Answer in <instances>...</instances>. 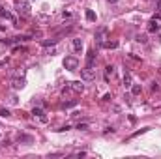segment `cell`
Here are the masks:
<instances>
[{"label": "cell", "mask_w": 161, "mask_h": 159, "mask_svg": "<svg viewBox=\"0 0 161 159\" xmlns=\"http://www.w3.org/2000/svg\"><path fill=\"white\" fill-rule=\"evenodd\" d=\"M107 36H109V28L107 26H99L96 32V41H97V45H103L105 41H107Z\"/></svg>", "instance_id": "6da1fadb"}, {"label": "cell", "mask_w": 161, "mask_h": 159, "mask_svg": "<svg viewBox=\"0 0 161 159\" xmlns=\"http://www.w3.org/2000/svg\"><path fill=\"white\" fill-rule=\"evenodd\" d=\"M81 79L82 81H94L96 79V67L94 66H86L85 70L81 71Z\"/></svg>", "instance_id": "7a4b0ae2"}, {"label": "cell", "mask_w": 161, "mask_h": 159, "mask_svg": "<svg viewBox=\"0 0 161 159\" xmlns=\"http://www.w3.org/2000/svg\"><path fill=\"white\" fill-rule=\"evenodd\" d=\"M64 67L69 71H75L77 67H79V60H77L75 56H66L64 58Z\"/></svg>", "instance_id": "3957f363"}, {"label": "cell", "mask_w": 161, "mask_h": 159, "mask_svg": "<svg viewBox=\"0 0 161 159\" xmlns=\"http://www.w3.org/2000/svg\"><path fill=\"white\" fill-rule=\"evenodd\" d=\"M17 13L23 15V17H30V4L28 2H21L17 6Z\"/></svg>", "instance_id": "277c9868"}, {"label": "cell", "mask_w": 161, "mask_h": 159, "mask_svg": "<svg viewBox=\"0 0 161 159\" xmlns=\"http://www.w3.org/2000/svg\"><path fill=\"white\" fill-rule=\"evenodd\" d=\"M159 21H161V15L154 17L150 23H148V32H157L159 30Z\"/></svg>", "instance_id": "5b68a950"}, {"label": "cell", "mask_w": 161, "mask_h": 159, "mask_svg": "<svg viewBox=\"0 0 161 159\" xmlns=\"http://www.w3.org/2000/svg\"><path fill=\"white\" fill-rule=\"evenodd\" d=\"M24 84H26V81H24L23 77H21V79H19V77H15V79L11 81V86L15 88V90H21V88H24Z\"/></svg>", "instance_id": "8992f818"}, {"label": "cell", "mask_w": 161, "mask_h": 159, "mask_svg": "<svg viewBox=\"0 0 161 159\" xmlns=\"http://www.w3.org/2000/svg\"><path fill=\"white\" fill-rule=\"evenodd\" d=\"M32 114L38 116V118H41V122H47L45 112H43V109H41V107H34V109H32Z\"/></svg>", "instance_id": "52a82bcc"}, {"label": "cell", "mask_w": 161, "mask_h": 159, "mask_svg": "<svg viewBox=\"0 0 161 159\" xmlns=\"http://www.w3.org/2000/svg\"><path fill=\"white\" fill-rule=\"evenodd\" d=\"M26 38H8V39H2L4 45H13V43H19V41H23Z\"/></svg>", "instance_id": "ba28073f"}, {"label": "cell", "mask_w": 161, "mask_h": 159, "mask_svg": "<svg viewBox=\"0 0 161 159\" xmlns=\"http://www.w3.org/2000/svg\"><path fill=\"white\" fill-rule=\"evenodd\" d=\"M94 58H96V51L90 49L88 51V56H86V66H94Z\"/></svg>", "instance_id": "9c48e42d"}, {"label": "cell", "mask_w": 161, "mask_h": 159, "mask_svg": "<svg viewBox=\"0 0 161 159\" xmlns=\"http://www.w3.org/2000/svg\"><path fill=\"white\" fill-rule=\"evenodd\" d=\"M17 141H19V142H26V144H30V142H34V137H30V135H19V137H17Z\"/></svg>", "instance_id": "30bf717a"}, {"label": "cell", "mask_w": 161, "mask_h": 159, "mask_svg": "<svg viewBox=\"0 0 161 159\" xmlns=\"http://www.w3.org/2000/svg\"><path fill=\"white\" fill-rule=\"evenodd\" d=\"M71 90H75V92H82V90H85V84H82L81 81L71 82Z\"/></svg>", "instance_id": "8fae6325"}, {"label": "cell", "mask_w": 161, "mask_h": 159, "mask_svg": "<svg viewBox=\"0 0 161 159\" xmlns=\"http://www.w3.org/2000/svg\"><path fill=\"white\" fill-rule=\"evenodd\" d=\"M113 75H114V66H107V67H105V79L109 81Z\"/></svg>", "instance_id": "7c38bea8"}, {"label": "cell", "mask_w": 161, "mask_h": 159, "mask_svg": "<svg viewBox=\"0 0 161 159\" xmlns=\"http://www.w3.org/2000/svg\"><path fill=\"white\" fill-rule=\"evenodd\" d=\"M101 47H105V49H116V47H118V41H105Z\"/></svg>", "instance_id": "4fadbf2b"}, {"label": "cell", "mask_w": 161, "mask_h": 159, "mask_svg": "<svg viewBox=\"0 0 161 159\" xmlns=\"http://www.w3.org/2000/svg\"><path fill=\"white\" fill-rule=\"evenodd\" d=\"M124 86L125 88H131V73H125L124 75Z\"/></svg>", "instance_id": "5bb4252c"}, {"label": "cell", "mask_w": 161, "mask_h": 159, "mask_svg": "<svg viewBox=\"0 0 161 159\" xmlns=\"http://www.w3.org/2000/svg\"><path fill=\"white\" fill-rule=\"evenodd\" d=\"M41 43H43V47H49V45H56V43H58V38H54V39H43Z\"/></svg>", "instance_id": "9a60e30c"}, {"label": "cell", "mask_w": 161, "mask_h": 159, "mask_svg": "<svg viewBox=\"0 0 161 159\" xmlns=\"http://www.w3.org/2000/svg\"><path fill=\"white\" fill-rule=\"evenodd\" d=\"M141 92H142V86H141V84H135V86H131V94H133V95H139Z\"/></svg>", "instance_id": "2e32d148"}, {"label": "cell", "mask_w": 161, "mask_h": 159, "mask_svg": "<svg viewBox=\"0 0 161 159\" xmlns=\"http://www.w3.org/2000/svg\"><path fill=\"white\" fill-rule=\"evenodd\" d=\"M73 49H75L77 53L82 49V41H81V39H73Z\"/></svg>", "instance_id": "e0dca14e"}, {"label": "cell", "mask_w": 161, "mask_h": 159, "mask_svg": "<svg viewBox=\"0 0 161 159\" xmlns=\"http://www.w3.org/2000/svg\"><path fill=\"white\" fill-rule=\"evenodd\" d=\"M86 19L90 21V23H94V21H96V13L92 10H86Z\"/></svg>", "instance_id": "ac0fdd59"}, {"label": "cell", "mask_w": 161, "mask_h": 159, "mask_svg": "<svg viewBox=\"0 0 161 159\" xmlns=\"http://www.w3.org/2000/svg\"><path fill=\"white\" fill-rule=\"evenodd\" d=\"M0 17H6V19H13V15H11V13H8V11H6L4 8H0Z\"/></svg>", "instance_id": "d6986e66"}, {"label": "cell", "mask_w": 161, "mask_h": 159, "mask_svg": "<svg viewBox=\"0 0 161 159\" xmlns=\"http://www.w3.org/2000/svg\"><path fill=\"white\" fill-rule=\"evenodd\" d=\"M150 127H144V129H141V131H137V133H133L131 135V139H135V137H139V135H142V133H146V131H148Z\"/></svg>", "instance_id": "ffe728a7"}, {"label": "cell", "mask_w": 161, "mask_h": 159, "mask_svg": "<svg viewBox=\"0 0 161 159\" xmlns=\"http://www.w3.org/2000/svg\"><path fill=\"white\" fill-rule=\"evenodd\" d=\"M77 103H79V101H77V99H73V101H68L64 107H66V109H71V107H75V105H77Z\"/></svg>", "instance_id": "44dd1931"}, {"label": "cell", "mask_w": 161, "mask_h": 159, "mask_svg": "<svg viewBox=\"0 0 161 159\" xmlns=\"http://www.w3.org/2000/svg\"><path fill=\"white\" fill-rule=\"evenodd\" d=\"M137 41H139V43H146V36H144V34H139V36H137Z\"/></svg>", "instance_id": "7402d4cb"}, {"label": "cell", "mask_w": 161, "mask_h": 159, "mask_svg": "<svg viewBox=\"0 0 161 159\" xmlns=\"http://www.w3.org/2000/svg\"><path fill=\"white\" fill-rule=\"evenodd\" d=\"M0 116H4V118H8V116H10V110H8V109H0Z\"/></svg>", "instance_id": "603a6c76"}, {"label": "cell", "mask_w": 161, "mask_h": 159, "mask_svg": "<svg viewBox=\"0 0 161 159\" xmlns=\"http://www.w3.org/2000/svg\"><path fill=\"white\" fill-rule=\"evenodd\" d=\"M152 90H154V92H157V90H161V84H159V82H152Z\"/></svg>", "instance_id": "cb8c5ba5"}, {"label": "cell", "mask_w": 161, "mask_h": 159, "mask_svg": "<svg viewBox=\"0 0 161 159\" xmlns=\"http://www.w3.org/2000/svg\"><path fill=\"white\" fill-rule=\"evenodd\" d=\"M77 129H81V131H86V129H88V124H79V126H77Z\"/></svg>", "instance_id": "d4e9b609"}, {"label": "cell", "mask_w": 161, "mask_h": 159, "mask_svg": "<svg viewBox=\"0 0 161 159\" xmlns=\"http://www.w3.org/2000/svg\"><path fill=\"white\" fill-rule=\"evenodd\" d=\"M111 99H113V98H111V94H105L103 95V101H111Z\"/></svg>", "instance_id": "484cf974"}, {"label": "cell", "mask_w": 161, "mask_h": 159, "mask_svg": "<svg viewBox=\"0 0 161 159\" xmlns=\"http://www.w3.org/2000/svg\"><path fill=\"white\" fill-rule=\"evenodd\" d=\"M157 10H161V0H157Z\"/></svg>", "instance_id": "4316f807"}, {"label": "cell", "mask_w": 161, "mask_h": 159, "mask_svg": "<svg viewBox=\"0 0 161 159\" xmlns=\"http://www.w3.org/2000/svg\"><path fill=\"white\" fill-rule=\"evenodd\" d=\"M109 2H111V4H116V2H118V0H109Z\"/></svg>", "instance_id": "83f0119b"}]
</instances>
